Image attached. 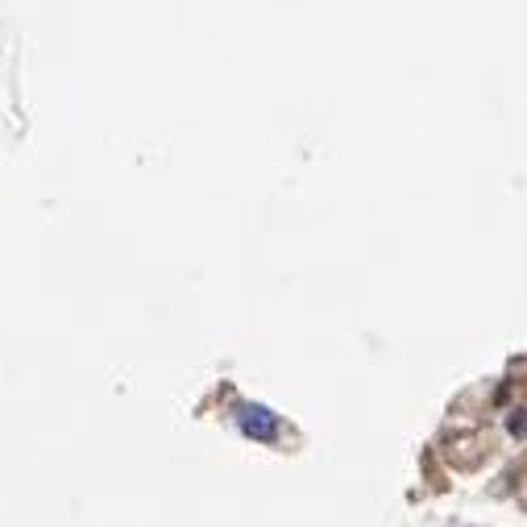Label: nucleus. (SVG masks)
Listing matches in <instances>:
<instances>
[{"mask_svg": "<svg viewBox=\"0 0 527 527\" xmlns=\"http://www.w3.org/2000/svg\"><path fill=\"white\" fill-rule=\"evenodd\" d=\"M233 420H237V428L249 440H262V445L279 440V415H274L270 407H262V403H237L233 407Z\"/></svg>", "mask_w": 527, "mask_h": 527, "instance_id": "f257e3e1", "label": "nucleus"}]
</instances>
